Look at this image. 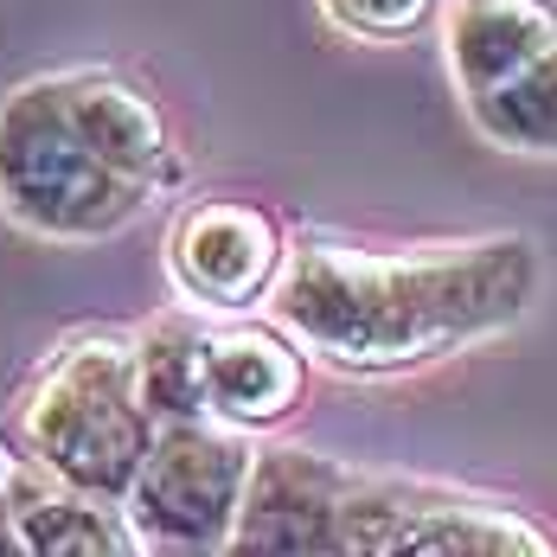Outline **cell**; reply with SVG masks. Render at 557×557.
<instances>
[{
    "label": "cell",
    "mask_w": 557,
    "mask_h": 557,
    "mask_svg": "<svg viewBox=\"0 0 557 557\" xmlns=\"http://www.w3.org/2000/svg\"><path fill=\"white\" fill-rule=\"evenodd\" d=\"M539 288L545 257L532 237L404 250L301 237L288 244L270 314L301 352L339 372H410L468 352L474 339L506 334L512 321L532 314Z\"/></svg>",
    "instance_id": "6da1fadb"
},
{
    "label": "cell",
    "mask_w": 557,
    "mask_h": 557,
    "mask_svg": "<svg viewBox=\"0 0 557 557\" xmlns=\"http://www.w3.org/2000/svg\"><path fill=\"white\" fill-rule=\"evenodd\" d=\"M20 461L52 474L84 500L122 506L161 423L148 417L135 385V334L64 339L13 410Z\"/></svg>",
    "instance_id": "7a4b0ae2"
},
{
    "label": "cell",
    "mask_w": 557,
    "mask_h": 557,
    "mask_svg": "<svg viewBox=\"0 0 557 557\" xmlns=\"http://www.w3.org/2000/svg\"><path fill=\"white\" fill-rule=\"evenodd\" d=\"M0 212L52 244H103L148 212V193L115 180L71 128L52 77L0 97Z\"/></svg>",
    "instance_id": "3957f363"
},
{
    "label": "cell",
    "mask_w": 557,
    "mask_h": 557,
    "mask_svg": "<svg viewBox=\"0 0 557 557\" xmlns=\"http://www.w3.org/2000/svg\"><path fill=\"white\" fill-rule=\"evenodd\" d=\"M257 474V448L224 423H173L154 436L122 519L141 557H224Z\"/></svg>",
    "instance_id": "277c9868"
},
{
    "label": "cell",
    "mask_w": 557,
    "mask_h": 557,
    "mask_svg": "<svg viewBox=\"0 0 557 557\" xmlns=\"http://www.w3.org/2000/svg\"><path fill=\"white\" fill-rule=\"evenodd\" d=\"M282 263H288V237L250 199H199L180 212L168 237L173 288L212 314H244V308L270 301Z\"/></svg>",
    "instance_id": "5b68a950"
},
{
    "label": "cell",
    "mask_w": 557,
    "mask_h": 557,
    "mask_svg": "<svg viewBox=\"0 0 557 557\" xmlns=\"http://www.w3.org/2000/svg\"><path fill=\"white\" fill-rule=\"evenodd\" d=\"M352 474L308 448H257V474L224 557H327Z\"/></svg>",
    "instance_id": "8992f818"
},
{
    "label": "cell",
    "mask_w": 557,
    "mask_h": 557,
    "mask_svg": "<svg viewBox=\"0 0 557 557\" xmlns=\"http://www.w3.org/2000/svg\"><path fill=\"white\" fill-rule=\"evenodd\" d=\"M58 103L71 115V128H77V141L115 173V180H128L135 193H173L180 186V148H173V128L161 103L141 90V84H128L122 71H58Z\"/></svg>",
    "instance_id": "52a82bcc"
},
{
    "label": "cell",
    "mask_w": 557,
    "mask_h": 557,
    "mask_svg": "<svg viewBox=\"0 0 557 557\" xmlns=\"http://www.w3.org/2000/svg\"><path fill=\"white\" fill-rule=\"evenodd\" d=\"M545 52H557V0H448L443 7V64L461 103L506 90Z\"/></svg>",
    "instance_id": "ba28073f"
},
{
    "label": "cell",
    "mask_w": 557,
    "mask_h": 557,
    "mask_svg": "<svg viewBox=\"0 0 557 557\" xmlns=\"http://www.w3.org/2000/svg\"><path fill=\"white\" fill-rule=\"evenodd\" d=\"M308 391V352L282 334L276 321H237L212 327L206 346V397H212V423L224 430H270L282 423Z\"/></svg>",
    "instance_id": "9c48e42d"
},
{
    "label": "cell",
    "mask_w": 557,
    "mask_h": 557,
    "mask_svg": "<svg viewBox=\"0 0 557 557\" xmlns=\"http://www.w3.org/2000/svg\"><path fill=\"white\" fill-rule=\"evenodd\" d=\"M7 500L20 512V532H26L33 557H141L128 539V519L115 506L58 487L33 461H20L7 474Z\"/></svg>",
    "instance_id": "30bf717a"
},
{
    "label": "cell",
    "mask_w": 557,
    "mask_h": 557,
    "mask_svg": "<svg viewBox=\"0 0 557 557\" xmlns=\"http://www.w3.org/2000/svg\"><path fill=\"white\" fill-rule=\"evenodd\" d=\"M206 346L212 327H199L193 314H161L135 334V385L148 417L173 423H212V397H206Z\"/></svg>",
    "instance_id": "8fae6325"
},
{
    "label": "cell",
    "mask_w": 557,
    "mask_h": 557,
    "mask_svg": "<svg viewBox=\"0 0 557 557\" xmlns=\"http://www.w3.org/2000/svg\"><path fill=\"white\" fill-rule=\"evenodd\" d=\"M397 557H557V539L519 506L430 500Z\"/></svg>",
    "instance_id": "7c38bea8"
},
{
    "label": "cell",
    "mask_w": 557,
    "mask_h": 557,
    "mask_svg": "<svg viewBox=\"0 0 557 557\" xmlns=\"http://www.w3.org/2000/svg\"><path fill=\"white\" fill-rule=\"evenodd\" d=\"M461 110L487 148L557 161V52H545L532 71H519L506 90L481 97V103H461Z\"/></svg>",
    "instance_id": "4fadbf2b"
},
{
    "label": "cell",
    "mask_w": 557,
    "mask_h": 557,
    "mask_svg": "<svg viewBox=\"0 0 557 557\" xmlns=\"http://www.w3.org/2000/svg\"><path fill=\"white\" fill-rule=\"evenodd\" d=\"M430 512V494L397 487V481H359L346 487V500L334 512V545L327 557H397V545L410 539V525Z\"/></svg>",
    "instance_id": "5bb4252c"
},
{
    "label": "cell",
    "mask_w": 557,
    "mask_h": 557,
    "mask_svg": "<svg viewBox=\"0 0 557 557\" xmlns=\"http://www.w3.org/2000/svg\"><path fill=\"white\" fill-rule=\"evenodd\" d=\"M448 0H321L327 26L346 39H366V46H397V39H417Z\"/></svg>",
    "instance_id": "9a60e30c"
},
{
    "label": "cell",
    "mask_w": 557,
    "mask_h": 557,
    "mask_svg": "<svg viewBox=\"0 0 557 557\" xmlns=\"http://www.w3.org/2000/svg\"><path fill=\"white\" fill-rule=\"evenodd\" d=\"M0 557H33L26 552V532H20V512L7 500V481H0Z\"/></svg>",
    "instance_id": "2e32d148"
}]
</instances>
